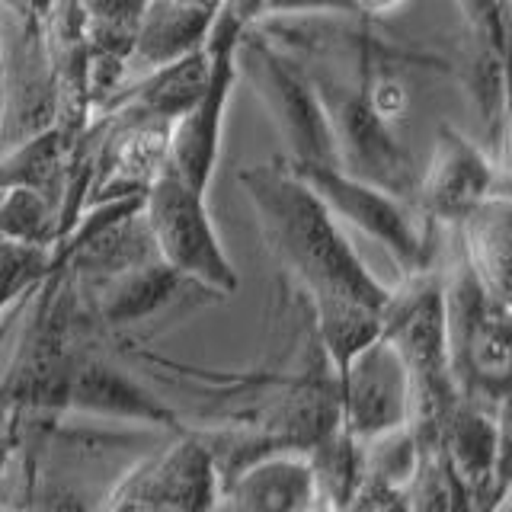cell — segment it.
<instances>
[{"label":"cell","instance_id":"83f0119b","mask_svg":"<svg viewBox=\"0 0 512 512\" xmlns=\"http://www.w3.org/2000/svg\"><path fill=\"white\" fill-rule=\"evenodd\" d=\"M212 512H234V509H231V503H228V500H224V496H218V503L212 506Z\"/></svg>","mask_w":512,"mask_h":512},{"label":"cell","instance_id":"d6986e66","mask_svg":"<svg viewBox=\"0 0 512 512\" xmlns=\"http://www.w3.org/2000/svg\"><path fill=\"white\" fill-rule=\"evenodd\" d=\"M221 0H151L135 32L132 61L160 68L199 52L218 16Z\"/></svg>","mask_w":512,"mask_h":512},{"label":"cell","instance_id":"484cf974","mask_svg":"<svg viewBox=\"0 0 512 512\" xmlns=\"http://www.w3.org/2000/svg\"><path fill=\"white\" fill-rule=\"evenodd\" d=\"M20 448V439H16V423L7 407H0V474H4V468L10 464L13 452Z\"/></svg>","mask_w":512,"mask_h":512},{"label":"cell","instance_id":"44dd1931","mask_svg":"<svg viewBox=\"0 0 512 512\" xmlns=\"http://www.w3.org/2000/svg\"><path fill=\"white\" fill-rule=\"evenodd\" d=\"M71 144L64 141L58 128H45V132L32 135L13 148H4L0 154V189L26 186L48 196L55 205L61 199L64 186V167H68Z\"/></svg>","mask_w":512,"mask_h":512},{"label":"cell","instance_id":"4316f807","mask_svg":"<svg viewBox=\"0 0 512 512\" xmlns=\"http://www.w3.org/2000/svg\"><path fill=\"white\" fill-rule=\"evenodd\" d=\"M400 4V0H346L349 20H375V16L388 13Z\"/></svg>","mask_w":512,"mask_h":512},{"label":"cell","instance_id":"7a4b0ae2","mask_svg":"<svg viewBox=\"0 0 512 512\" xmlns=\"http://www.w3.org/2000/svg\"><path fill=\"white\" fill-rule=\"evenodd\" d=\"M381 340L407 368L413 394L410 429L416 442H436L442 420L461 397L452 375V359H448L445 288L439 263L404 276V282L391 288L388 304L381 311Z\"/></svg>","mask_w":512,"mask_h":512},{"label":"cell","instance_id":"7c38bea8","mask_svg":"<svg viewBox=\"0 0 512 512\" xmlns=\"http://www.w3.org/2000/svg\"><path fill=\"white\" fill-rule=\"evenodd\" d=\"M336 400L340 429L359 445L410 426L413 394L407 368L381 336L343 368V375L336 378Z\"/></svg>","mask_w":512,"mask_h":512},{"label":"cell","instance_id":"ba28073f","mask_svg":"<svg viewBox=\"0 0 512 512\" xmlns=\"http://www.w3.org/2000/svg\"><path fill=\"white\" fill-rule=\"evenodd\" d=\"M247 29L250 26L240 23L231 10L218 7V16L205 39V90L199 103L170 128V164L202 196L212 186L218 167L224 109H228V96L237 80V45Z\"/></svg>","mask_w":512,"mask_h":512},{"label":"cell","instance_id":"5b68a950","mask_svg":"<svg viewBox=\"0 0 512 512\" xmlns=\"http://www.w3.org/2000/svg\"><path fill=\"white\" fill-rule=\"evenodd\" d=\"M144 221L154 240L157 260L167 263L202 292L228 298L240 288V276L224 253V244L205 208V196L192 189L180 173L167 164L144 192Z\"/></svg>","mask_w":512,"mask_h":512},{"label":"cell","instance_id":"2e32d148","mask_svg":"<svg viewBox=\"0 0 512 512\" xmlns=\"http://www.w3.org/2000/svg\"><path fill=\"white\" fill-rule=\"evenodd\" d=\"M205 71H208V58L202 45L199 52H192L186 58L151 68V74L135 80V84H122L96 112H106V116L116 119H132V122L173 125L199 103V96L205 90Z\"/></svg>","mask_w":512,"mask_h":512},{"label":"cell","instance_id":"603a6c76","mask_svg":"<svg viewBox=\"0 0 512 512\" xmlns=\"http://www.w3.org/2000/svg\"><path fill=\"white\" fill-rule=\"evenodd\" d=\"M58 237V205L36 189H0V240L52 250Z\"/></svg>","mask_w":512,"mask_h":512},{"label":"cell","instance_id":"d4e9b609","mask_svg":"<svg viewBox=\"0 0 512 512\" xmlns=\"http://www.w3.org/2000/svg\"><path fill=\"white\" fill-rule=\"evenodd\" d=\"M343 512H410L407 487L362 471V480L356 484V490H352Z\"/></svg>","mask_w":512,"mask_h":512},{"label":"cell","instance_id":"ffe728a7","mask_svg":"<svg viewBox=\"0 0 512 512\" xmlns=\"http://www.w3.org/2000/svg\"><path fill=\"white\" fill-rule=\"evenodd\" d=\"M512 205L509 192H496L464 218L455 231V247L464 263L493 298L509 301L512 269Z\"/></svg>","mask_w":512,"mask_h":512},{"label":"cell","instance_id":"9a60e30c","mask_svg":"<svg viewBox=\"0 0 512 512\" xmlns=\"http://www.w3.org/2000/svg\"><path fill=\"white\" fill-rule=\"evenodd\" d=\"M221 496L234 512H317L320 493L304 452H269L240 468Z\"/></svg>","mask_w":512,"mask_h":512},{"label":"cell","instance_id":"e0dca14e","mask_svg":"<svg viewBox=\"0 0 512 512\" xmlns=\"http://www.w3.org/2000/svg\"><path fill=\"white\" fill-rule=\"evenodd\" d=\"M80 285H84L87 304H90L93 317L100 320L103 330L141 324V320H148L164 308H170L186 288H199L160 260L119 272V276L103 279V282H80Z\"/></svg>","mask_w":512,"mask_h":512},{"label":"cell","instance_id":"3957f363","mask_svg":"<svg viewBox=\"0 0 512 512\" xmlns=\"http://www.w3.org/2000/svg\"><path fill=\"white\" fill-rule=\"evenodd\" d=\"M448 359L458 394L480 407L509 404V349L512 311L509 301L493 298L464 263L455 247L452 266L442 269Z\"/></svg>","mask_w":512,"mask_h":512},{"label":"cell","instance_id":"4fadbf2b","mask_svg":"<svg viewBox=\"0 0 512 512\" xmlns=\"http://www.w3.org/2000/svg\"><path fill=\"white\" fill-rule=\"evenodd\" d=\"M106 119V135L96 157L87 205L112 202L125 196H144L157 173L170 164V128L167 122H132L96 112Z\"/></svg>","mask_w":512,"mask_h":512},{"label":"cell","instance_id":"cb8c5ba5","mask_svg":"<svg viewBox=\"0 0 512 512\" xmlns=\"http://www.w3.org/2000/svg\"><path fill=\"white\" fill-rule=\"evenodd\" d=\"M506 4L509 0H455L458 13L468 23L471 48H487V52L506 55Z\"/></svg>","mask_w":512,"mask_h":512},{"label":"cell","instance_id":"5bb4252c","mask_svg":"<svg viewBox=\"0 0 512 512\" xmlns=\"http://www.w3.org/2000/svg\"><path fill=\"white\" fill-rule=\"evenodd\" d=\"M64 410L106 416V420L138 423V426H160L183 432V420L167 404L138 384L116 362H109L96 340H90L71 368L68 394H64Z\"/></svg>","mask_w":512,"mask_h":512},{"label":"cell","instance_id":"8992f818","mask_svg":"<svg viewBox=\"0 0 512 512\" xmlns=\"http://www.w3.org/2000/svg\"><path fill=\"white\" fill-rule=\"evenodd\" d=\"M285 160V157H282ZM298 180L308 186L320 205L336 221H346L359 228L365 237H372L394 256L400 276H413V272L429 269L439 263L436 231L432 224H416L407 212V202H400L378 186H368L356 176L343 173L333 164H292L285 160Z\"/></svg>","mask_w":512,"mask_h":512},{"label":"cell","instance_id":"f1b7e54d","mask_svg":"<svg viewBox=\"0 0 512 512\" xmlns=\"http://www.w3.org/2000/svg\"><path fill=\"white\" fill-rule=\"evenodd\" d=\"M0 512H23V509H10V506H0Z\"/></svg>","mask_w":512,"mask_h":512},{"label":"cell","instance_id":"8fae6325","mask_svg":"<svg viewBox=\"0 0 512 512\" xmlns=\"http://www.w3.org/2000/svg\"><path fill=\"white\" fill-rule=\"evenodd\" d=\"M436 445L468 487L474 512H503L509 503V404L480 407L458 397L439 426Z\"/></svg>","mask_w":512,"mask_h":512},{"label":"cell","instance_id":"7402d4cb","mask_svg":"<svg viewBox=\"0 0 512 512\" xmlns=\"http://www.w3.org/2000/svg\"><path fill=\"white\" fill-rule=\"evenodd\" d=\"M416 468L407 480L410 512H474L468 487L436 442H416Z\"/></svg>","mask_w":512,"mask_h":512},{"label":"cell","instance_id":"277c9868","mask_svg":"<svg viewBox=\"0 0 512 512\" xmlns=\"http://www.w3.org/2000/svg\"><path fill=\"white\" fill-rule=\"evenodd\" d=\"M237 74L260 96L292 164H333L324 103L308 68L263 29H247L237 45Z\"/></svg>","mask_w":512,"mask_h":512},{"label":"cell","instance_id":"30bf717a","mask_svg":"<svg viewBox=\"0 0 512 512\" xmlns=\"http://www.w3.org/2000/svg\"><path fill=\"white\" fill-rule=\"evenodd\" d=\"M221 487L208 448L196 432H180L157 458L122 477L100 512H212Z\"/></svg>","mask_w":512,"mask_h":512},{"label":"cell","instance_id":"52a82bcc","mask_svg":"<svg viewBox=\"0 0 512 512\" xmlns=\"http://www.w3.org/2000/svg\"><path fill=\"white\" fill-rule=\"evenodd\" d=\"M58 84L48 16H23L0 7V151L52 128Z\"/></svg>","mask_w":512,"mask_h":512},{"label":"cell","instance_id":"ac0fdd59","mask_svg":"<svg viewBox=\"0 0 512 512\" xmlns=\"http://www.w3.org/2000/svg\"><path fill=\"white\" fill-rule=\"evenodd\" d=\"M151 0H77L90 48V103L100 109L125 84L141 13Z\"/></svg>","mask_w":512,"mask_h":512},{"label":"cell","instance_id":"6da1fadb","mask_svg":"<svg viewBox=\"0 0 512 512\" xmlns=\"http://www.w3.org/2000/svg\"><path fill=\"white\" fill-rule=\"evenodd\" d=\"M237 183L260 224V234L288 276H295L308 308L327 301H359L384 311L391 288L384 285L314 192L285 167L282 157L237 170Z\"/></svg>","mask_w":512,"mask_h":512},{"label":"cell","instance_id":"9c48e42d","mask_svg":"<svg viewBox=\"0 0 512 512\" xmlns=\"http://www.w3.org/2000/svg\"><path fill=\"white\" fill-rule=\"evenodd\" d=\"M506 189V164H500L484 144L461 135L455 125L442 122L429 167L420 173L413 192V208L432 228H458L474 208Z\"/></svg>","mask_w":512,"mask_h":512}]
</instances>
